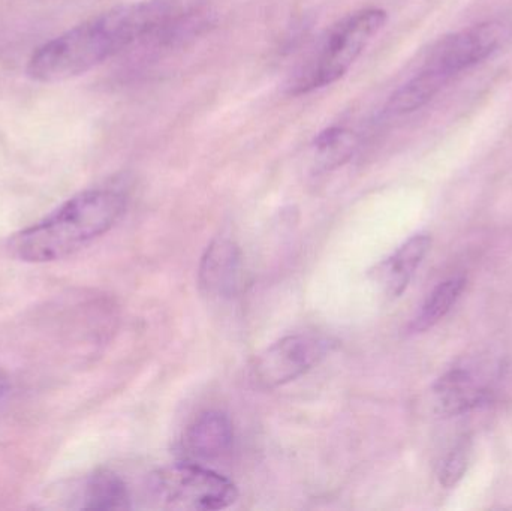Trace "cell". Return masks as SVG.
<instances>
[{
  "instance_id": "cell-1",
  "label": "cell",
  "mask_w": 512,
  "mask_h": 511,
  "mask_svg": "<svg viewBox=\"0 0 512 511\" xmlns=\"http://www.w3.org/2000/svg\"><path fill=\"white\" fill-rule=\"evenodd\" d=\"M183 12L176 0H141L108 9L41 45L27 62V77L38 83L80 77L134 45L158 38Z\"/></svg>"
},
{
  "instance_id": "cell-2",
  "label": "cell",
  "mask_w": 512,
  "mask_h": 511,
  "mask_svg": "<svg viewBox=\"0 0 512 511\" xmlns=\"http://www.w3.org/2000/svg\"><path fill=\"white\" fill-rule=\"evenodd\" d=\"M126 195L119 189L93 188L80 192L50 215L9 239V254L24 263H53L71 257L122 218Z\"/></svg>"
},
{
  "instance_id": "cell-3",
  "label": "cell",
  "mask_w": 512,
  "mask_h": 511,
  "mask_svg": "<svg viewBox=\"0 0 512 511\" xmlns=\"http://www.w3.org/2000/svg\"><path fill=\"white\" fill-rule=\"evenodd\" d=\"M505 36L507 27L496 21L445 36L432 48L420 71L393 93L387 104L388 113L408 114L420 110L448 81L495 53Z\"/></svg>"
},
{
  "instance_id": "cell-4",
  "label": "cell",
  "mask_w": 512,
  "mask_h": 511,
  "mask_svg": "<svg viewBox=\"0 0 512 511\" xmlns=\"http://www.w3.org/2000/svg\"><path fill=\"white\" fill-rule=\"evenodd\" d=\"M387 23V12L366 8L337 21L286 83L288 95L300 96L343 77Z\"/></svg>"
},
{
  "instance_id": "cell-5",
  "label": "cell",
  "mask_w": 512,
  "mask_h": 511,
  "mask_svg": "<svg viewBox=\"0 0 512 511\" xmlns=\"http://www.w3.org/2000/svg\"><path fill=\"white\" fill-rule=\"evenodd\" d=\"M149 491L162 507L176 510H224L239 498L230 479L195 462L156 471L150 477Z\"/></svg>"
},
{
  "instance_id": "cell-6",
  "label": "cell",
  "mask_w": 512,
  "mask_h": 511,
  "mask_svg": "<svg viewBox=\"0 0 512 511\" xmlns=\"http://www.w3.org/2000/svg\"><path fill=\"white\" fill-rule=\"evenodd\" d=\"M334 342L316 333L285 336L251 365V380L262 390L277 389L312 371L333 351Z\"/></svg>"
},
{
  "instance_id": "cell-7",
  "label": "cell",
  "mask_w": 512,
  "mask_h": 511,
  "mask_svg": "<svg viewBox=\"0 0 512 511\" xmlns=\"http://www.w3.org/2000/svg\"><path fill=\"white\" fill-rule=\"evenodd\" d=\"M233 441L230 417L221 411H206L186 429L183 452L195 464H209L224 459L231 452Z\"/></svg>"
},
{
  "instance_id": "cell-8",
  "label": "cell",
  "mask_w": 512,
  "mask_h": 511,
  "mask_svg": "<svg viewBox=\"0 0 512 511\" xmlns=\"http://www.w3.org/2000/svg\"><path fill=\"white\" fill-rule=\"evenodd\" d=\"M435 395L444 413L459 416L492 401L493 389L472 369L456 368L439 378Z\"/></svg>"
},
{
  "instance_id": "cell-9",
  "label": "cell",
  "mask_w": 512,
  "mask_h": 511,
  "mask_svg": "<svg viewBox=\"0 0 512 511\" xmlns=\"http://www.w3.org/2000/svg\"><path fill=\"white\" fill-rule=\"evenodd\" d=\"M240 266L239 246L231 240H215L201 260L198 273L201 290L212 297L233 296L239 287Z\"/></svg>"
},
{
  "instance_id": "cell-10",
  "label": "cell",
  "mask_w": 512,
  "mask_h": 511,
  "mask_svg": "<svg viewBox=\"0 0 512 511\" xmlns=\"http://www.w3.org/2000/svg\"><path fill=\"white\" fill-rule=\"evenodd\" d=\"M432 239L427 234H417L403 243L391 257H388L376 272V279L390 297L405 293L412 276L429 252Z\"/></svg>"
},
{
  "instance_id": "cell-11",
  "label": "cell",
  "mask_w": 512,
  "mask_h": 511,
  "mask_svg": "<svg viewBox=\"0 0 512 511\" xmlns=\"http://www.w3.org/2000/svg\"><path fill=\"white\" fill-rule=\"evenodd\" d=\"M78 509L117 511L131 509V494L122 477L110 470H98L87 477L81 489Z\"/></svg>"
},
{
  "instance_id": "cell-12",
  "label": "cell",
  "mask_w": 512,
  "mask_h": 511,
  "mask_svg": "<svg viewBox=\"0 0 512 511\" xmlns=\"http://www.w3.org/2000/svg\"><path fill=\"white\" fill-rule=\"evenodd\" d=\"M466 287V279L462 276L441 282L427 297L418 314L412 320L411 333H423L432 329L456 305Z\"/></svg>"
},
{
  "instance_id": "cell-13",
  "label": "cell",
  "mask_w": 512,
  "mask_h": 511,
  "mask_svg": "<svg viewBox=\"0 0 512 511\" xmlns=\"http://www.w3.org/2000/svg\"><path fill=\"white\" fill-rule=\"evenodd\" d=\"M313 147L319 167L322 170H334L345 164L354 153V132L340 126H331L315 138Z\"/></svg>"
},
{
  "instance_id": "cell-14",
  "label": "cell",
  "mask_w": 512,
  "mask_h": 511,
  "mask_svg": "<svg viewBox=\"0 0 512 511\" xmlns=\"http://www.w3.org/2000/svg\"><path fill=\"white\" fill-rule=\"evenodd\" d=\"M469 455L471 446L468 441L463 440L445 456L439 467V482L444 488H453L462 480L468 470Z\"/></svg>"
}]
</instances>
